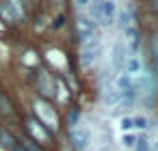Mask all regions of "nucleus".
<instances>
[{
    "instance_id": "1",
    "label": "nucleus",
    "mask_w": 158,
    "mask_h": 151,
    "mask_svg": "<svg viewBox=\"0 0 158 151\" xmlns=\"http://www.w3.org/2000/svg\"><path fill=\"white\" fill-rule=\"evenodd\" d=\"M89 9H91L89 18L100 26L115 24V20L119 15V9H117L115 0H89Z\"/></svg>"
},
{
    "instance_id": "2",
    "label": "nucleus",
    "mask_w": 158,
    "mask_h": 151,
    "mask_svg": "<svg viewBox=\"0 0 158 151\" xmlns=\"http://www.w3.org/2000/svg\"><path fill=\"white\" fill-rule=\"evenodd\" d=\"M35 121H37L39 125H44L46 129H50V132H56V129H59L56 110H54L48 101H44V99H37V101H35Z\"/></svg>"
},
{
    "instance_id": "3",
    "label": "nucleus",
    "mask_w": 158,
    "mask_h": 151,
    "mask_svg": "<svg viewBox=\"0 0 158 151\" xmlns=\"http://www.w3.org/2000/svg\"><path fill=\"white\" fill-rule=\"evenodd\" d=\"M100 56H102V41L98 37H93V39H89V41L82 43V48H80V65L85 69L93 67Z\"/></svg>"
},
{
    "instance_id": "4",
    "label": "nucleus",
    "mask_w": 158,
    "mask_h": 151,
    "mask_svg": "<svg viewBox=\"0 0 158 151\" xmlns=\"http://www.w3.org/2000/svg\"><path fill=\"white\" fill-rule=\"evenodd\" d=\"M69 136H72V145L78 151H87L89 149V145H91V132H89V127L82 121L69 125Z\"/></svg>"
},
{
    "instance_id": "5",
    "label": "nucleus",
    "mask_w": 158,
    "mask_h": 151,
    "mask_svg": "<svg viewBox=\"0 0 158 151\" xmlns=\"http://www.w3.org/2000/svg\"><path fill=\"white\" fill-rule=\"evenodd\" d=\"M95 33H98V24H95L87 13L78 11V15H76V35H78V39L85 43V41L93 39Z\"/></svg>"
},
{
    "instance_id": "6",
    "label": "nucleus",
    "mask_w": 158,
    "mask_h": 151,
    "mask_svg": "<svg viewBox=\"0 0 158 151\" xmlns=\"http://www.w3.org/2000/svg\"><path fill=\"white\" fill-rule=\"evenodd\" d=\"M37 86H39V93H41L44 97H54V95H56V80H54L52 74L46 71V69L39 71V76H37Z\"/></svg>"
},
{
    "instance_id": "7",
    "label": "nucleus",
    "mask_w": 158,
    "mask_h": 151,
    "mask_svg": "<svg viewBox=\"0 0 158 151\" xmlns=\"http://www.w3.org/2000/svg\"><path fill=\"white\" fill-rule=\"evenodd\" d=\"M128 54H130V52H128V48L123 46V41H117L115 48H113V52H110V69L117 71V74H121Z\"/></svg>"
},
{
    "instance_id": "8",
    "label": "nucleus",
    "mask_w": 158,
    "mask_h": 151,
    "mask_svg": "<svg viewBox=\"0 0 158 151\" xmlns=\"http://www.w3.org/2000/svg\"><path fill=\"white\" fill-rule=\"evenodd\" d=\"M26 127H28V134H31V140L33 142H41V145H50V132L44 127V125H39L35 119H28L26 121Z\"/></svg>"
},
{
    "instance_id": "9",
    "label": "nucleus",
    "mask_w": 158,
    "mask_h": 151,
    "mask_svg": "<svg viewBox=\"0 0 158 151\" xmlns=\"http://www.w3.org/2000/svg\"><path fill=\"white\" fill-rule=\"evenodd\" d=\"M121 74H126V76H130V78H136V76H141V74H143V63H141L139 54H128V58H126V63H123Z\"/></svg>"
},
{
    "instance_id": "10",
    "label": "nucleus",
    "mask_w": 158,
    "mask_h": 151,
    "mask_svg": "<svg viewBox=\"0 0 158 151\" xmlns=\"http://www.w3.org/2000/svg\"><path fill=\"white\" fill-rule=\"evenodd\" d=\"M102 101H104V106H108V108H115L119 101H121V93L113 86V89H106L104 91V95H102Z\"/></svg>"
},
{
    "instance_id": "11",
    "label": "nucleus",
    "mask_w": 158,
    "mask_h": 151,
    "mask_svg": "<svg viewBox=\"0 0 158 151\" xmlns=\"http://www.w3.org/2000/svg\"><path fill=\"white\" fill-rule=\"evenodd\" d=\"M132 151H152V140L147 134H136V140H134V147Z\"/></svg>"
},
{
    "instance_id": "12",
    "label": "nucleus",
    "mask_w": 158,
    "mask_h": 151,
    "mask_svg": "<svg viewBox=\"0 0 158 151\" xmlns=\"http://www.w3.org/2000/svg\"><path fill=\"white\" fill-rule=\"evenodd\" d=\"M13 145H18V140L13 138V134H11L9 129H0V147H5V149L9 151Z\"/></svg>"
},
{
    "instance_id": "13",
    "label": "nucleus",
    "mask_w": 158,
    "mask_h": 151,
    "mask_svg": "<svg viewBox=\"0 0 158 151\" xmlns=\"http://www.w3.org/2000/svg\"><path fill=\"white\" fill-rule=\"evenodd\" d=\"M134 101H136V97H121V101L113 108V112H126L134 106Z\"/></svg>"
},
{
    "instance_id": "14",
    "label": "nucleus",
    "mask_w": 158,
    "mask_h": 151,
    "mask_svg": "<svg viewBox=\"0 0 158 151\" xmlns=\"http://www.w3.org/2000/svg\"><path fill=\"white\" fill-rule=\"evenodd\" d=\"M132 123H134V129H141V134H147V129H149L147 117H136V119H132Z\"/></svg>"
},
{
    "instance_id": "15",
    "label": "nucleus",
    "mask_w": 158,
    "mask_h": 151,
    "mask_svg": "<svg viewBox=\"0 0 158 151\" xmlns=\"http://www.w3.org/2000/svg\"><path fill=\"white\" fill-rule=\"evenodd\" d=\"M134 140H136V134H134V132H126V134L121 136V145L128 147L130 151H132V147H134Z\"/></svg>"
},
{
    "instance_id": "16",
    "label": "nucleus",
    "mask_w": 158,
    "mask_h": 151,
    "mask_svg": "<svg viewBox=\"0 0 158 151\" xmlns=\"http://www.w3.org/2000/svg\"><path fill=\"white\" fill-rule=\"evenodd\" d=\"M119 129L126 134V132H132L134 129V123H132V117H123L121 121H119Z\"/></svg>"
},
{
    "instance_id": "17",
    "label": "nucleus",
    "mask_w": 158,
    "mask_h": 151,
    "mask_svg": "<svg viewBox=\"0 0 158 151\" xmlns=\"http://www.w3.org/2000/svg\"><path fill=\"white\" fill-rule=\"evenodd\" d=\"M20 145H22L26 151H41V147H39L37 142H33L31 138H22V142H20Z\"/></svg>"
},
{
    "instance_id": "18",
    "label": "nucleus",
    "mask_w": 158,
    "mask_h": 151,
    "mask_svg": "<svg viewBox=\"0 0 158 151\" xmlns=\"http://www.w3.org/2000/svg\"><path fill=\"white\" fill-rule=\"evenodd\" d=\"M152 54H154V58L158 56V30H156L154 37H152Z\"/></svg>"
},
{
    "instance_id": "19",
    "label": "nucleus",
    "mask_w": 158,
    "mask_h": 151,
    "mask_svg": "<svg viewBox=\"0 0 158 151\" xmlns=\"http://www.w3.org/2000/svg\"><path fill=\"white\" fill-rule=\"evenodd\" d=\"M0 112H7V114L11 112V106H9V101H7L2 95H0Z\"/></svg>"
},
{
    "instance_id": "20",
    "label": "nucleus",
    "mask_w": 158,
    "mask_h": 151,
    "mask_svg": "<svg viewBox=\"0 0 158 151\" xmlns=\"http://www.w3.org/2000/svg\"><path fill=\"white\" fill-rule=\"evenodd\" d=\"M74 7H76L78 11H82V9L89 7V0H74Z\"/></svg>"
},
{
    "instance_id": "21",
    "label": "nucleus",
    "mask_w": 158,
    "mask_h": 151,
    "mask_svg": "<svg viewBox=\"0 0 158 151\" xmlns=\"http://www.w3.org/2000/svg\"><path fill=\"white\" fill-rule=\"evenodd\" d=\"M149 9L158 13V0H149Z\"/></svg>"
},
{
    "instance_id": "22",
    "label": "nucleus",
    "mask_w": 158,
    "mask_h": 151,
    "mask_svg": "<svg viewBox=\"0 0 158 151\" xmlns=\"http://www.w3.org/2000/svg\"><path fill=\"white\" fill-rule=\"evenodd\" d=\"M9 151H26V149H24V147H22V145H13V147H11V149H9Z\"/></svg>"
},
{
    "instance_id": "23",
    "label": "nucleus",
    "mask_w": 158,
    "mask_h": 151,
    "mask_svg": "<svg viewBox=\"0 0 158 151\" xmlns=\"http://www.w3.org/2000/svg\"><path fill=\"white\" fill-rule=\"evenodd\" d=\"M154 61H156V67H158V56H156V58H154Z\"/></svg>"
}]
</instances>
